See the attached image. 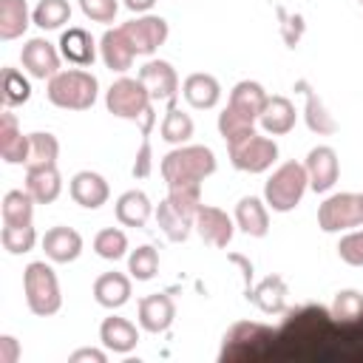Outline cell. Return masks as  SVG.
<instances>
[{"mask_svg":"<svg viewBox=\"0 0 363 363\" xmlns=\"http://www.w3.org/2000/svg\"><path fill=\"white\" fill-rule=\"evenodd\" d=\"M213 173H216V153L204 145H184V147L170 150L162 159V176L167 187L201 184Z\"/></svg>","mask_w":363,"mask_h":363,"instance_id":"1","label":"cell"},{"mask_svg":"<svg viewBox=\"0 0 363 363\" xmlns=\"http://www.w3.org/2000/svg\"><path fill=\"white\" fill-rule=\"evenodd\" d=\"M105 105L119 119L142 122L145 136L150 133V128H153V99H150V94H147V88L142 85L139 77L136 79H130V77L116 79L105 94Z\"/></svg>","mask_w":363,"mask_h":363,"instance_id":"2","label":"cell"},{"mask_svg":"<svg viewBox=\"0 0 363 363\" xmlns=\"http://www.w3.org/2000/svg\"><path fill=\"white\" fill-rule=\"evenodd\" d=\"M48 102L62 108V111H88L94 102H96V94H99V82L91 71H79V68H71V71H60L48 79Z\"/></svg>","mask_w":363,"mask_h":363,"instance_id":"3","label":"cell"},{"mask_svg":"<svg viewBox=\"0 0 363 363\" xmlns=\"http://www.w3.org/2000/svg\"><path fill=\"white\" fill-rule=\"evenodd\" d=\"M23 289H26L28 309L37 318H48V315L60 312V306H62L60 281H57L54 269L45 261H31L23 269Z\"/></svg>","mask_w":363,"mask_h":363,"instance_id":"4","label":"cell"},{"mask_svg":"<svg viewBox=\"0 0 363 363\" xmlns=\"http://www.w3.org/2000/svg\"><path fill=\"white\" fill-rule=\"evenodd\" d=\"M309 187L306 167L298 162H284L264 184V199L275 213H289L301 204L303 193Z\"/></svg>","mask_w":363,"mask_h":363,"instance_id":"5","label":"cell"},{"mask_svg":"<svg viewBox=\"0 0 363 363\" xmlns=\"http://www.w3.org/2000/svg\"><path fill=\"white\" fill-rule=\"evenodd\" d=\"M363 224V193H335L318 207V227L323 233H340Z\"/></svg>","mask_w":363,"mask_h":363,"instance_id":"6","label":"cell"},{"mask_svg":"<svg viewBox=\"0 0 363 363\" xmlns=\"http://www.w3.org/2000/svg\"><path fill=\"white\" fill-rule=\"evenodd\" d=\"M278 159V145L269 136H247L238 145H230V162L244 173H264Z\"/></svg>","mask_w":363,"mask_h":363,"instance_id":"7","label":"cell"},{"mask_svg":"<svg viewBox=\"0 0 363 363\" xmlns=\"http://www.w3.org/2000/svg\"><path fill=\"white\" fill-rule=\"evenodd\" d=\"M122 31L130 40L136 54H153L167 40V20L156 14H145V17L122 23Z\"/></svg>","mask_w":363,"mask_h":363,"instance_id":"8","label":"cell"},{"mask_svg":"<svg viewBox=\"0 0 363 363\" xmlns=\"http://www.w3.org/2000/svg\"><path fill=\"white\" fill-rule=\"evenodd\" d=\"M139 79L147 88V94H150L153 102H173L176 94H179V77H176L173 65L164 62V60L145 62L139 68Z\"/></svg>","mask_w":363,"mask_h":363,"instance_id":"9","label":"cell"},{"mask_svg":"<svg viewBox=\"0 0 363 363\" xmlns=\"http://www.w3.org/2000/svg\"><path fill=\"white\" fill-rule=\"evenodd\" d=\"M20 62H23V68H26L34 79H51L54 74H60V54H57V48H54L48 40H43V37H34V40H28V43L23 45Z\"/></svg>","mask_w":363,"mask_h":363,"instance_id":"10","label":"cell"},{"mask_svg":"<svg viewBox=\"0 0 363 363\" xmlns=\"http://www.w3.org/2000/svg\"><path fill=\"white\" fill-rule=\"evenodd\" d=\"M306 176H309V187L315 193H326L332 190V184L337 182V173H340V164H337V153L329 147V145H318L309 150L306 156Z\"/></svg>","mask_w":363,"mask_h":363,"instance_id":"11","label":"cell"},{"mask_svg":"<svg viewBox=\"0 0 363 363\" xmlns=\"http://www.w3.org/2000/svg\"><path fill=\"white\" fill-rule=\"evenodd\" d=\"M196 230H199V235H201L204 244L224 250V247L233 241L235 224H233V218H230L224 210L210 207V204H201L199 213H196Z\"/></svg>","mask_w":363,"mask_h":363,"instance_id":"12","label":"cell"},{"mask_svg":"<svg viewBox=\"0 0 363 363\" xmlns=\"http://www.w3.org/2000/svg\"><path fill=\"white\" fill-rule=\"evenodd\" d=\"M173 318H176V303L170 295L156 292V295H147L139 301V326L145 332L159 335L173 323Z\"/></svg>","mask_w":363,"mask_h":363,"instance_id":"13","label":"cell"},{"mask_svg":"<svg viewBox=\"0 0 363 363\" xmlns=\"http://www.w3.org/2000/svg\"><path fill=\"white\" fill-rule=\"evenodd\" d=\"M71 199L79 204V207H85V210H96V207H102L105 201H108V196H111V190H108V182L99 176V173H94V170H79L74 179H71Z\"/></svg>","mask_w":363,"mask_h":363,"instance_id":"14","label":"cell"},{"mask_svg":"<svg viewBox=\"0 0 363 363\" xmlns=\"http://www.w3.org/2000/svg\"><path fill=\"white\" fill-rule=\"evenodd\" d=\"M99 54H102V62H105L111 71H128V68L133 65V57H136V51H133V45H130V40L125 37L122 26H119V28H108V31L102 34V40H99Z\"/></svg>","mask_w":363,"mask_h":363,"instance_id":"15","label":"cell"},{"mask_svg":"<svg viewBox=\"0 0 363 363\" xmlns=\"http://www.w3.org/2000/svg\"><path fill=\"white\" fill-rule=\"evenodd\" d=\"M0 156L9 164H26L28 162V136H23L17 116L9 111L0 116Z\"/></svg>","mask_w":363,"mask_h":363,"instance_id":"16","label":"cell"},{"mask_svg":"<svg viewBox=\"0 0 363 363\" xmlns=\"http://www.w3.org/2000/svg\"><path fill=\"white\" fill-rule=\"evenodd\" d=\"M43 250L54 264H68L74 258H79L82 252V238L77 230L71 227H51L43 235Z\"/></svg>","mask_w":363,"mask_h":363,"instance_id":"17","label":"cell"},{"mask_svg":"<svg viewBox=\"0 0 363 363\" xmlns=\"http://www.w3.org/2000/svg\"><path fill=\"white\" fill-rule=\"evenodd\" d=\"M26 190L31 193V199L37 204H51L62 190V179H60L57 164L26 167Z\"/></svg>","mask_w":363,"mask_h":363,"instance_id":"18","label":"cell"},{"mask_svg":"<svg viewBox=\"0 0 363 363\" xmlns=\"http://www.w3.org/2000/svg\"><path fill=\"white\" fill-rule=\"evenodd\" d=\"M99 340H102L105 349L119 352V354H128L130 349H136L139 332H136V326H133L128 318L111 315V318H105L102 326H99Z\"/></svg>","mask_w":363,"mask_h":363,"instance_id":"19","label":"cell"},{"mask_svg":"<svg viewBox=\"0 0 363 363\" xmlns=\"http://www.w3.org/2000/svg\"><path fill=\"white\" fill-rule=\"evenodd\" d=\"M94 298L105 309H119L130 298V278L122 272H102L94 281Z\"/></svg>","mask_w":363,"mask_h":363,"instance_id":"20","label":"cell"},{"mask_svg":"<svg viewBox=\"0 0 363 363\" xmlns=\"http://www.w3.org/2000/svg\"><path fill=\"white\" fill-rule=\"evenodd\" d=\"M258 122L269 136H284L295 128V105L286 96H269Z\"/></svg>","mask_w":363,"mask_h":363,"instance_id":"21","label":"cell"},{"mask_svg":"<svg viewBox=\"0 0 363 363\" xmlns=\"http://www.w3.org/2000/svg\"><path fill=\"white\" fill-rule=\"evenodd\" d=\"M182 94H184V99H187L193 108L207 111V108H216V105H218V99H221V85H218V79L210 77V74H190V77L184 79V85H182Z\"/></svg>","mask_w":363,"mask_h":363,"instance_id":"22","label":"cell"},{"mask_svg":"<svg viewBox=\"0 0 363 363\" xmlns=\"http://www.w3.org/2000/svg\"><path fill=\"white\" fill-rule=\"evenodd\" d=\"M235 224L252 235V238H264L269 233V213L264 207L261 199L255 196H244L238 204H235Z\"/></svg>","mask_w":363,"mask_h":363,"instance_id":"23","label":"cell"},{"mask_svg":"<svg viewBox=\"0 0 363 363\" xmlns=\"http://www.w3.org/2000/svg\"><path fill=\"white\" fill-rule=\"evenodd\" d=\"M60 54L74 65H91L96 57V43L85 28H68L60 37Z\"/></svg>","mask_w":363,"mask_h":363,"instance_id":"24","label":"cell"},{"mask_svg":"<svg viewBox=\"0 0 363 363\" xmlns=\"http://www.w3.org/2000/svg\"><path fill=\"white\" fill-rule=\"evenodd\" d=\"M150 213H153V204L142 190H128L116 199V218L125 227H145Z\"/></svg>","mask_w":363,"mask_h":363,"instance_id":"25","label":"cell"},{"mask_svg":"<svg viewBox=\"0 0 363 363\" xmlns=\"http://www.w3.org/2000/svg\"><path fill=\"white\" fill-rule=\"evenodd\" d=\"M218 133L224 136L227 147H230V145H238V142H244L247 136L255 133V116H250V113H244V111L227 105V108L218 113Z\"/></svg>","mask_w":363,"mask_h":363,"instance_id":"26","label":"cell"},{"mask_svg":"<svg viewBox=\"0 0 363 363\" xmlns=\"http://www.w3.org/2000/svg\"><path fill=\"white\" fill-rule=\"evenodd\" d=\"M247 298H252L261 312H267V315H281V312L286 309V284H284V278L269 275V278H264L252 292H247Z\"/></svg>","mask_w":363,"mask_h":363,"instance_id":"27","label":"cell"},{"mask_svg":"<svg viewBox=\"0 0 363 363\" xmlns=\"http://www.w3.org/2000/svg\"><path fill=\"white\" fill-rule=\"evenodd\" d=\"M156 221H159V227L164 230V235H167L170 241H184V238L190 235V227H196V218L184 216L170 199H164V201L156 207Z\"/></svg>","mask_w":363,"mask_h":363,"instance_id":"28","label":"cell"},{"mask_svg":"<svg viewBox=\"0 0 363 363\" xmlns=\"http://www.w3.org/2000/svg\"><path fill=\"white\" fill-rule=\"evenodd\" d=\"M298 88L306 94V125H309V130L318 133V136H332V133H337V122L332 119V113H326L320 96L309 88V82L301 79Z\"/></svg>","mask_w":363,"mask_h":363,"instance_id":"29","label":"cell"},{"mask_svg":"<svg viewBox=\"0 0 363 363\" xmlns=\"http://www.w3.org/2000/svg\"><path fill=\"white\" fill-rule=\"evenodd\" d=\"M267 91L258 85V82H252V79H241L233 91H230V105L233 108H238V111H244V113H250V116H261V111H264V105H267Z\"/></svg>","mask_w":363,"mask_h":363,"instance_id":"30","label":"cell"},{"mask_svg":"<svg viewBox=\"0 0 363 363\" xmlns=\"http://www.w3.org/2000/svg\"><path fill=\"white\" fill-rule=\"evenodd\" d=\"M28 6L26 0H0V37L14 40L28 28Z\"/></svg>","mask_w":363,"mask_h":363,"instance_id":"31","label":"cell"},{"mask_svg":"<svg viewBox=\"0 0 363 363\" xmlns=\"http://www.w3.org/2000/svg\"><path fill=\"white\" fill-rule=\"evenodd\" d=\"M34 199L28 190H9L3 196V224H11V227H23V224H31V216H34Z\"/></svg>","mask_w":363,"mask_h":363,"instance_id":"32","label":"cell"},{"mask_svg":"<svg viewBox=\"0 0 363 363\" xmlns=\"http://www.w3.org/2000/svg\"><path fill=\"white\" fill-rule=\"evenodd\" d=\"M60 156V142L54 133H28V162L26 167H43V164H57Z\"/></svg>","mask_w":363,"mask_h":363,"instance_id":"33","label":"cell"},{"mask_svg":"<svg viewBox=\"0 0 363 363\" xmlns=\"http://www.w3.org/2000/svg\"><path fill=\"white\" fill-rule=\"evenodd\" d=\"M193 136V119L176 108V102H167V113L162 119V139L170 145H184Z\"/></svg>","mask_w":363,"mask_h":363,"instance_id":"34","label":"cell"},{"mask_svg":"<svg viewBox=\"0 0 363 363\" xmlns=\"http://www.w3.org/2000/svg\"><path fill=\"white\" fill-rule=\"evenodd\" d=\"M31 20L43 31H54L71 20V6H68V0H40L37 9L31 11Z\"/></svg>","mask_w":363,"mask_h":363,"instance_id":"35","label":"cell"},{"mask_svg":"<svg viewBox=\"0 0 363 363\" xmlns=\"http://www.w3.org/2000/svg\"><path fill=\"white\" fill-rule=\"evenodd\" d=\"M0 96H3L6 108H17V105L28 102L31 85L17 68H3V74H0Z\"/></svg>","mask_w":363,"mask_h":363,"instance_id":"36","label":"cell"},{"mask_svg":"<svg viewBox=\"0 0 363 363\" xmlns=\"http://www.w3.org/2000/svg\"><path fill=\"white\" fill-rule=\"evenodd\" d=\"M94 250H96V255L105 258V261H119V258L125 255V250H128V235H125L122 230H116V227H105V230L96 233Z\"/></svg>","mask_w":363,"mask_h":363,"instance_id":"37","label":"cell"},{"mask_svg":"<svg viewBox=\"0 0 363 363\" xmlns=\"http://www.w3.org/2000/svg\"><path fill=\"white\" fill-rule=\"evenodd\" d=\"M128 269H130V275L136 281H150L156 275V269H159V252H156V247H150V244L136 247L130 252V258H128Z\"/></svg>","mask_w":363,"mask_h":363,"instance_id":"38","label":"cell"},{"mask_svg":"<svg viewBox=\"0 0 363 363\" xmlns=\"http://www.w3.org/2000/svg\"><path fill=\"white\" fill-rule=\"evenodd\" d=\"M0 241H3V247H6L11 255H20V252H28V250L37 244V233H34L31 224H23V227L3 224V230H0Z\"/></svg>","mask_w":363,"mask_h":363,"instance_id":"39","label":"cell"},{"mask_svg":"<svg viewBox=\"0 0 363 363\" xmlns=\"http://www.w3.org/2000/svg\"><path fill=\"white\" fill-rule=\"evenodd\" d=\"M332 315L337 320H360L363 318V295L357 289H340L332 301Z\"/></svg>","mask_w":363,"mask_h":363,"instance_id":"40","label":"cell"},{"mask_svg":"<svg viewBox=\"0 0 363 363\" xmlns=\"http://www.w3.org/2000/svg\"><path fill=\"white\" fill-rule=\"evenodd\" d=\"M79 9L94 23H113V17L119 11V3L116 0H79Z\"/></svg>","mask_w":363,"mask_h":363,"instance_id":"41","label":"cell"},{"mask_svg":"<svg viewBox=\"0 0 363 363\" xmlns=\"http://www.w3.org/2000/svg\"><path fill=\"white\" fill-rule=\"evenodd\" d=\"M337 255L352 267H363V230H354V233L343 235L340 244H337Z\"/></svg>","mask_w":363,"mask_h":363,"instance_id":"42","label":"cell"},{"mask_svg":"<svg viewBox=\"0 0 363 363\" xmlns=\"http://www.w3.org/2000/svg\"><path fill=\"white\" fill-rule=\"evenodd\" d=\"M17 357H20V343L11 335H3L0 337V363H17Z\"/></svg>","mask_w":363,"mask_h":363,"instance_id":"43","label":"cell"},{"mask_svg":"<svg viewBox=\"0 0 363 363\" xmlns=\"http://www.w3.org/2000/svg\"><path fill=\"white\" fill-rule=\"evenodd\" d=\"M147 173H150V145L145 142L139 150V159L133 164V176H147Z\"/></svg>","mask_w":363,"mask_h":363,"instance_id":"44","label":"cell"},{"mask_svg":"<svg viewBox=\"0 0 363 363\" xmlns=\"http://www.w3.org/2000/svg\"><path fill=\"white\" fill-rule=\"evenodd\" d=\"M71 363H82V360H94V363H105V352H99V349H77L71 357H68Z\"/></svg>","mask_w":363,"mask_h":363,"instance_id":"45","label":"cell"},{"mask_svg":"<svg viewBox=\"0 0 363 363\" xmlns=\"http://www.w3.org/2000/svg\"><path fill=\"white\" fill-rule=\"evenodd\" d=\"M153 3H156V0H125V6H128L130 11H136V14H139V11H147V9H153Z\"/></svg>","mask_w":363,"mask_h":363,"instance_id":"46","label":"cell"},{"mask_svg":"<svg viewBox=\"0 0 363 363\" xmlns=\"http://www.w3.org/2000/svg\"><path fill=\"white\" fill-rule=\"evenodd\" d=\"M360 11H363V0H360Z\"/></svg>","mask_w":363,"mask_h":363,"instance_id":"47","label":"cell"}]
</instances>
